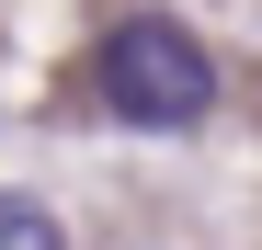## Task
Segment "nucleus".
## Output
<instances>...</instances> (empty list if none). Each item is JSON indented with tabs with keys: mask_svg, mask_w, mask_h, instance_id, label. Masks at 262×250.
I'll return each mask as SVG.
<instances>
[{
	"mask_svg": "<svg viewBox=\"0 0 262 250\" xmlns=\"http://www.w3.org/2000/svg\"><path fill=\"white\" fill-rule=\"evenodd\" d=\"M92 91L114 125H137V137H183V125L216 114V57H205V34H183L171 12H125L103 34V57H92Z\"/></svg>",
	"mask_w": 262,
	"mask_h": 250,
	"instance_id": "nucleus-1",
	"label": "nucleus"
},
{
	"mask_svg": "<svg viewBox=\"0 0 262 250\" xmlns=\"http://www.w3.org/2000/svg\"><path fill=\"white\" fill-rule=\"evenodd\" d=\"M0 250H69V228H57L34 193H0Z\"/></svg>",
	"mask_w": 262,
	"mask_h": 250,
	"instance_id": "nucleus-2",
	"label": "nucleus"
}]
</instances>
